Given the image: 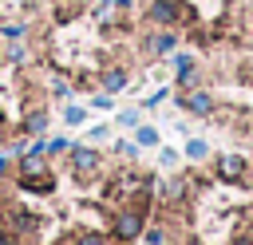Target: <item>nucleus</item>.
<instances>
[{
	"label": "nucleus",
	"instance_id": "nucleus-1",
	"mask_svg": "<svg viewBox=\"0 0 253 245\" xmlns=\"http://www.w3.org/2000/svg\"><path fill=\"white\" fill-rule=\"evenodd\" d=\"M150 20L162 24V28H182V24L194 20V12L182 0H150Z\"/></svg>",
	"mask_w": 253,
	"mask_h": 245
},
{
	"label": "nucleus",
	"instance_id": "nucleus-2",
	"mask_svg": "<svg viewBox=\"0 0 253 245\" xmlns=\"http://www.w3.org/2000/svg\"><path fill=\"white\" fill-rule=\"evenodd\" d=\"M142 233V209H123L115 217V237L119 241H134Z\"/></svg>",
	"mask_w": 253,
	"mask_h": 245
},
{
	"label": "nucleus",
	"instance_id": "nucleus-3",
	"mask_svg": "<svg viewBox=\"0 0 253 245\" xmlns=\"http://www.w3.org/2000/svg\"><path fill=\"white\" fill-rule=\"evenodd\" d=\"M71 170H75L79 178L95 174V170H99V150H95V146H71Z\"/></svg>",
	"mask_w": 253,
	"mask_h": 245
},
{
	"label": "nucleus",
	"instance_id": "nucleus-4",
	"mask_svg": "<svg viewBox=\"0 0 253 245\" xmlns=\"http://www.w3.org/2000/svg\"><path fill=\"white\" fill-rule=\"evenodd\" d=\"M217 174H221L225 182H237V178L245 174V158H241V154H221V158H217Z\"/></svg>",
	"mask_w": 253,
	"mask_h": 245
},
{
	"label": "nucleus",
	"instance_id": "nucleus-5",
	"mask_svg": "<svg viewBox=\"0 0 253 245\" xmlns=\"http://www.w3.org/2000/svg\"><path fill=\"white\" fill-rule=\"evenodd\" d=\"M186 111L198 115V119H206V115L213 111V99H210L206 91H186Z\"/></svg>",
	"mask_w": 253,
	"mask_h": 245
},
{
	"label": "nucleus",
	"instance_id": "nucleus-6",
	"mask_svg": "<svg viewBox=\"0 0 253 245\" xmlns=\"http://www.w3.org/2000/svg\"><path fill=\"white\" fill-rule=\"evenodd\" d=\"M103 87H107V91H123V87H126V71H123V67L103 71Z\"/></svg>",
	"mask_w": 253,
	"mask_h": 245
},
{
	"label": "nucleus",
	"instance_id": "nucleus-7",
	"mask_svg": "<svg viewBox=\"0 0 253 245\" xmlns=\"http://www.w3.org/2000/svg\"><path fill=\"white\" fill-rule=\"evenodd\" d=\"M174 47V32H158L154 40H150V51H158V55H166Z\"/></svg>",
	"mask_w": 253,
	"mask_h": 245
},
{
	"label": "nucleus",
	"instance_id": "nucleus-8",
	"mask_svg": "<svg viewBox=\"0 0 253 245\" xmlns=\"http://www.w3.org/2000/svg\"><path fill=\"white\" fill-rule=\"evenodd\" d=\"M134 138H138V146H158V130L154 126H138Z\"/></svg>",
	"mask_w": 253,
	"mask_h": 245
},
{
	"label": "nucleus",
	"instance_id": "nucleus-9",
	"mask_svg": "<svg viewBox=\"0 0 253 245\" xmlns=\"http://www.w3.org/2000/svg\"><path fill=\"white\" fill-rule=\"evenodd\" d=\"M206 154H210V146H206L202 138H190V142H186V158H206Z\"/></svg>",
	"mask_w": 253,
	"mask_h": 245
},
{
	"label": "nucleus",
	"instance_id": "nucleus-10",
	"mask_svg": "<svg viewBox=\"0 0 253 245\" xmlns=\"http://www.w3.org/2000/svg\"><path fill=\"white\" fill-rule=\"evenodd\" d=\"M24 126H28V130H36V134H40V130H43V126H47V115H43V111H36V115H28V119H24Z\"/></svg>",
	"mask_w": 253,
	"mask_h": 245
},
{
	"label": "nucleus",
	"instance_id": "nucleus-11",
	"mask_svg": "<svg viewBox=\"0 0 253 245\" xmlns=\"http://www.w3.org/2000/svg\"><path fill=\"white\" fill-rule=\"evenodd\" d=\"M63 119H67L71 126H79V122L87 119V111H83V107H67V111H63Z\"/></svg>",
	"mask_w": 253,
	"mask_h": 245
},
{
	"label": "nucleus",
	"instance_id": "nucleus-12",
	"mask_svg": "<svg viewBox=\"0 0 253 245\" xmlns=\"http://www.w3.org/2000/svg\"><path fill=\"white\" fill-rule=\"evenodd\" d=\"M43 150H47V154H63V150H71V142H67V138H51Z\"/></svg>",
	"mask_w": 253,
	"mask_h": 245
},
{
	"label": "nucleus",
	"instance_id": "nucleus-13",
	"mask_svg": "<svg viewBox=\"0 0 253 245\" xmlns=\"http://www.w3.org/2000/svg\"><path fill=\"white\" fill-rule=\"evenodd\" d=\"M119 126H138V111H119Z\"/></svg>",
	"mask_w": 253,
	"mask_h": 245
},
{
	"label": "nucleus",
	"instance_id": "nucleus-14",
	"mask_svg": "<svg viewBox=\"0 0 253 245\" xmlns=\"http://www.w3.org/2000/svg\"><path fill=\"white\" fill-rule=\"evenodd\" d=\"M119 154H123V158H134V154H138V142H119Z\"/></svg>",
	"mask_w": 253,
	"mask_h": 245
},
{
	"label": "nucleus",
	"instance_id": "nucleus-15",
	"mask_svg": "<svg viewBox=\"0 0 253 245\" xmlns=\"http://www.w3.org/2000/svg\"><path fill=\"white\" fill-rule=\"evenodd\" d=\"M158 162H162V166H166V170H170V166H174V162H178V154H174V150H158Z\"/></svg>",
	"mask_w": 253,
	"mask_h": 245
},
{
	"label": "nucleus",
	"instance_id": "nucleus-16",
	"mask_svg": "<svg viewBox=\"0 0 253 245\" xmlns=\"http://www.w3.org/2000/svg\"><path fill=\"white\" fill-rule=\"evenodd\" d=\"M146 241H150V245H162V241H166V229H146Z\"/></svg>",
	"mask_w": 253,
	"mask_h": 245
},
{
	"label": "nucleus",
	"instance_id": "nucleus-17",
	"mask_svg": "<svg viewBox=\"0 0 253 245\" xmlns=\"http://www.w3.org/2000/svg\"><path fill=\"white\" fill-rule=\"evenodd\" d=\"M75 245H107V241H103V237H99V233H83V237H79V241H75Z\"/></svg>",
	"mask_w": 253,
	"mask_h": 245
},
{
	"label": "nucleus",
	"instance_id": "nucleus-18",
	"mask_svg": "<svg viewBox=\"0 0 253 245\" xmlns=\"http://www.w3.org/2000/svg\"><path fill=\"white\" fill-rule=\"evenodd\" d=\"M4 170H8V158H4V154H0V174H4Z\"/></svg>",
	"mask_w": 253,
	"mask_h": 245
},
{
	"label": "nucleus",
	"instance_id": "nucleus-19",
	"mask_svg": "<svg viewBox=\"0 0 253 245\" xmlns=\"http://www.w3.org/2000/svg\"><path fill=\"white\" fill-rule=\"evenodd\" d=\"M237 245H253V241H237Z\"/></svg>",
	"mask_w": 253,
	"mask_h": 245
}]
</instances>
